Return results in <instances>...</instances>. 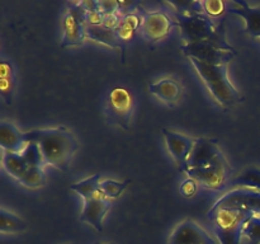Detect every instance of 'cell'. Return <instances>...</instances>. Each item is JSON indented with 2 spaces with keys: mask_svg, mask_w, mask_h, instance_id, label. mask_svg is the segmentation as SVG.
Here are the masks:
<instances>
[{
  "mask_svg": "<svg viewBox=\"0 0 260 244\" xmlns=\"http://www.w3.org/2000/svg\"><path fill=\"white\" fill-rule=\"evenodd\" d=\"M25 141L37 142L45 159V164H50L60 170H68L76 150L78 140L73 132L63 126L53 129L33 130L24 132Z\"/></svg>",
  "mask_w": 260,
  "mask_h": 244,
  "instance_id": "6da1fadb",
  "label": "cell"
},
{
  "mask_svg": "<svg viewBox=\"0 0 260 244\" xmlns=\"http://www.w3.org/2000/svg\"><path fill=\"white\" fill-rule=\"evenodd\" d=\"M189 60L210 93L221 106L230 108L243 102V96L229 79L228 65H208L197 58H189Z\"/></svg>",
  "mask_w": 260,
  "mask_h": 244,
  "instance_id": "7a4b0ae2",
  "label": "cell"
},
{
  "mask_svg": "<svg viewBox=\"0 0 260 244\" xmlns=\"http://www.w3.org/2000/svg\"><path fill=\"white\" fill-rule=\"evenodd\" d=\"M254 212L244 208H220L208 212L213 233L220 244H240L244 226Z\"/></svg>",
  "mask_w": 260,
  "mask_h": 244,
  "instance_id": "3957f363",
  "label": "cell"
},
{
  "mask_svg": "<svg viewBox=\"0 0 260 244\" xmlns=\"http://www.w3.org/2000/svg\"><path fill=\"white\" fill-rule=\"evenodd\" d=\"M134 97L123 86H116L107 97L106 121L109 126H118L123 130H129L134 113Z\"/></svg>",
  "mask_w": 260,
  "mask_h": 244,
  "instance_id": "277c9868",
  "label": "cell"
},
{
  "mask_svg": "<svg viewBox=\"0 0 260 244\" xmlns=\"http://www.w3.org/2000/svg\"><path fill=\"white\" fill-rule=\"evenodd\" d=\"M175 23L180 28L182 38L188 43L210 41L217 36L218 27L213 24L212 19L205 13L197 14H180L175 13Z\"/></svg>",
  "mask_w": 260,
  "mask_h": 244,
  "instance_id": "5b68a950",
  "label": "cell"
},
{
  "mask_svg": "<svg viewBox=\"0 0 260 244\" xmlns=\"http://www.w3.org/2000/svg\"><path fill=\"white\" fill-rule=\"evenodd\" d=\"M86 10L84 9L80 2H69L68 12L62 20V40L61 47H74L81 46L85 41L86 27Z\"/></svg>",
  "mask_w": 260,
  "mask_h": 244,
  "instance_id": "8992f818",
  "label": "cell"
},
{
  "mask_svg": "<svg viewBox=\"0 0 260 244\" xmlns=\"http://www.w3.org/2000/svg\"><path fill=\"white\" fill-rule=\"evenodd\" d=\"M185 57L197 58L202 63L208 65H228L238 52L231 51H223L218 47L212 41H202V42L188 43L180 47Z\"/></svg>",
  "mask_w": 260,
  "mask_h": 244,
  "instance_id": "52a82bcc",
  "label": "cell"
},
{
  "mask_svg": "<svg viewBox=\"0 0 260 244\" xmlns=\"http://www.w3.org/2000/svg\"><path fill=\"white\" fill-rule=\"evenodd\" d=\"M233 169L229 164L228 159L216 163L213 165H208L205 168L197 169H188L187 174L189 178H193L198 183H202L205 187L215 191H223L226 188L229 178H230Z\"/></svg>",
  "mask_w": 260,
  "mask_h": 244,
  "instance_id": "ba28073f",
  "label": "cell"
},
{
  "mask_svg": "<svg viewBox=\"0 0 260 244\" xmlns=\"http://www.w3.org/2000/svg\"><path fill=\"white\" fill-rule=\"evenodd\" d=\"M220 208H244L254 214H260V192L248 188H234L216 201L208 212Z\"/></svg>",
  "mask_w": 260,
  "mask_h": 244,
  "instance_id": "9c48e42d",
  "label": "cell"
},
{
  "mask_svg": "<svg viewBox=\"0 0 260 244\" xmlns=\"http://www.w3.org/2000/svg\"><path fill=\"white\" fill-rule=\"evenodd\" d=\"M217 142L216 139H208V137L196 139L192 151L188 158V169L205 168L226 159Z\"/></svg>",
  "mask_w": 260,
  "mask_h": 244,
  "instance_id": "30bf717a",
  "label": "cell"
},
{
  "mask_svg": "<svg viewBox=\"0 0 260 244\" xmlns=\"http://www.w3.org/2000/svg\"><path fill=\"white\" fill-rule=\"evenodd\" d=\"M142 17L141 23V33L145 40L149 42H157L162 40L170 33L172 28L177 25V23L170 19L169 15L162 10L157 12H145L144 9H140Z\"/></svg>",
  "mask_w": 260,
  "mask_h": 244,
  "instance_id": "8fae6325",
  "label": "cell"
},
{
  "mask_svg": "<svg viewBox=\"0 0 260 244\" xmlns=\"http://www.w3.org/2000/svg\"><path fill=\"white\" fill-rule=\"evenodd\" d=\"M168 244H215V240L202 226L188 218L178 224L169 236Z\"/></svg>",
  "mask_w": 260,
  "mask_h": 244,
  "instance_id": "7c38bea8",
  "label": "cell"
},
{
  "mask_svg": "<svg viewBox=\"0 0 260 244\" xmlns=\"http://www.w3.org/2000/svg\"><path fill=\"white\" fill-rule=\"evenodd\" d=\"M165 142H167L168 151L173 157L178 165V170L180 173L188 172V158L194 145V140L185 135L178 134V132L169 131L168 129H162Z\"/></svg>",
  "mask_w": 260,
  "mask_h": 244,
  "instance_id": "4fadbf2b",
  "label": "cell"
},
{
  "mask_svg": "<svg viewBox=\"0 0 260 244\" xmlns=\"http://www.w3.org/2000/svg\"><path fill=\"white\" fill-rule=\"evenodd\" d=\"M112 207V201L106 197L91 198L84 201L83 212L80 215V221L90 224L96 231H103V220L107 212Z\"/></svg>",
  "mask_w": 260,
  "mask_h": 244,
  "instance_id": "5bb4252c",
  "label": "cell"
},
{
  "mask_svg": "<svg viewBox=\"0 0 260 244\" xmlns=\"http://www.w3.org/2000/svg\"><path fill=\"white\" fill-rule=\"evenodd\" d=\"M228 12L239 15L246 23V32L260 38V7H250L246 2L228 3Z\"/></svg>",
  "mask_w": 260,
  "mask_h": 244,
  "instance_id": "9a60e30c",
  "label": "cell"
},
{
  "mask_svg": "<svg viewBox=\"0 0 260 244\" xmlns=\"http://www.w3.org/2000/svg\"><path fill=\"white\" fill-rule=\"evenodd\" d=\"M0 145L4 151L22 154L27 146L24 132H20L12 122L3 121L0 124Z\"/></svg>",
  "mask_w": 260,
  "mask_h": 244,
  "instance_id": "2e32d148",
  "label": "cell"
},
{
  "mask_svg": "<svg viewBox=\"0 0 260 244\" xmlns=\"http://www.w3.org/2000/svg\"><path fill=\"white\" fill-rule=\"evenodd\" d=\"M149 90L169 107H174L182 97V86L174 79H161L156 83L149 84Z\"/></svg>",
  "mask_w": 260,
  "mask_h": 244,
  "instance_id": "e0dca14e",
  "label": "cell"
},
{
  "mask_svg": "<svg viewBox=\"0 0 260 244\" xmlns=\"http://www.w3.org/2000/svg\"><path fill=\"white\" fill-rule=\"evenodd\" d=\"M85 36L89 40L95 41L98 43H103V45L108 46V47L119 48L122 52L121 60L122 63H124V50H126V46L118 40V37L116 35V30L104 27V25L86 24Z\"/></svg>",
  "mask_w": 260,
  "mask_h": 244,
  "instance_id": "ac0fdd59",
  "label": "cell"
},
{
  "mask_svg": "<svg viewBox=\"0 0 260 244\" xmlns=\"http://www.w3.org/2000/svg\"><path fill=\"white\" fill-rule=\"evenodd\" d=\"M17 74L10 60H3L0 64V96L7 106H12L14 98Z\"/></svg>",
  "mask_w": 260,
  "mask_h": 244,
  "instance_id": "d6986e66",
  "label": "cell"
},
{
  "mask_svg": "<svg viewBox=\"0 0 260 244\" xmlns=\"http://www.w3.org/2000/svg\"><path fill=\"white\" fill-rule=\"evenodd\" d=\"M70 190L75 191L78 195H80L84 198V201L104 197L103 192L101 190V174L99 173L85 178L80 182L74 183V185L70 186Z\"/></svg>",
  "mask_w": 260,
  "mask_h": 244,
  "instance_id": "ffe728a7",
  "label": "cell"
},
{
  "mask_svg": "<svg viewBox=\"0 0 260 244\" xmlns=\"http://www.w3.org/2000/svg\"><path fill=\"white\" fill-rule=\"evenodd\" d=\"M142 23V17L141 15L136 14V13H132V14L123 15L119 22V25L116 28V35L118 37V40L126 46V43H128L129 41H132V38L135 37V33L137 29L141 28Z\"/></svg>",
  "mask_w": 260,
  "mask_h": 244,
  "instance_id": "44dd1931",
  "label": "cell"
},
{
  "mask_svg": "<svg viewBox=\"0 0 260 244\" xmlns=\"http://www.w3.org/2000/svg\"><path fill=\"white\" fill-rule=\"evenodd\" d=\"M3 167L12 177L18 180L22 179L23 175L29 169V165L27 164L22 154L10 151L3 152Z\"/></svg>",
  "mask_w": 260,
  "mask_h": 244,
  "instance_id": "7402d4cb",
  "label": "cell"
},
{
  "mask_svg": "<svg viewBox=\"0 0 260 244\" xmlns=\"http://www.w3.org/2000/svg\"><path fill=\"white\" fill-rule=\"evenodd\" d=\"M230 185L234 188H248L260 192V168H245L231 180Z\"/></svg>",
  "mask_w": 260,
  "mask_h": 244,
  "instance_id": "603a6c76",
  "label": "cell"
},
{
  "mask_svg": "<svg viewBox=\"0 0 260 244\" xmlns=\"http://www.w3.org/2000/svg\"><path fill=\"white\" fill-rule=\"evenodd\" d=\"M25 229H27V223L23 219L5 208H0V231L3 234L22 233Z\"/></svg>",
  "mask_w": 260,
  "mask_h": 244,
  "instance_id": "cb8c5ba5",
  "label": "cell"
},
{
  "mask_svg": "<svg viewBox=\"0 0 260 244\" xmlns=\"http://www.w3.org/2000/svg\"><path fill=\"white\" fill-rule=\"evenodd\" d=\"M131 183V179H126L123 182H118V180L113 179H106L101 182V190L103 192L104 197L108 198V200H114V198H118L119 196L123 193V191L128 187V185Z\"/></svg>",
  "mask_w": 260,
  "mask_h": 244,
  "instance_id": "d4e9b609",
  "label": "cell"
},
{
  "mask_svg": "<svg viewBox=\"0 0 260 244\" xmlns=\"http://www.w3.org/2000/svg\"><path fill=\"white\" fill-rule=\"evenodd\" d=\"M19 182L28 188L42 187L46 183V174L41 167H32L27 170Z\"/></svg>",
  "mask_w": 260,
  "mask_h": 244,
  "instance_id": "484cf974",
  "label": "cell"
},
{
  "mask_svg": "<svg viewBox=\"0 0 260 244\" xmlns=\"http://www.w3.org/2000/svg\"><path fill=\"white\" fill-rule=\"evenodd\" d=\"M23 158L27 162V164L29 165V168L32 167H41L45 164V159H43V155L41 152L40 145L37 142H28L25 149L22 152Z\"/></svg>",
  "mask_w": 260,
  "mask_h": 244,
  "instance_id": "4316f807",
  "label": "cell"
},
{
  "mask_svg": "<svg viewBox=\"0 0 260 244\" xmlns=\"http://www.w3.org/2000/svg\"><path fill=\"white\" fill-rule=\"evenodd\" d=\"M244 236L249 239L250 244H260V214H253L244 226Z\"/></svg>",
  "mask_w": 260,
  "mask_h": 244,
  "instance_id": "83f0119b",
  "label": "cell"
},
{
  "mask_svg": "<svg viewBox=\"0 0 260 244\" xmlns=\"http://www.w3.org/2000/svg\"><path fill=\"white\" fill-rule=\"evenodd\" d=\"M203 13L210 18L220 17L228 10V3L221 0H203Z\"/></svg>",
  "mask_w": 260,
  "mask_h": 244,
  "instance_id": "f1b7e54d",
  "label": "cell"
},
{
  "mask_svg": "<svg viewBox=\"0 0 260 244\" xmlns=\"http://www.w3.org/2000/svg\"><path fill=\"white\" fill-rule=\"evenodd\" d=\"M172 7H174L175 13L180 14H197V13H203L202 2H173L168 3Z\"/></svg>",
  "mask_w": 260,
  "mask_h": 244,
  "instance_id": "f546056e",
  "label": "cell"
},
{
  "mask_svg": "<svg viewBox=\"0 0 260 244\" xmlns=\"http://www.w3.org/2000/svg\"><path fill=\"white\" fill-rule=\"evenodd\" d=\"M98 10L103 15L119 14V2H113V0H102V2H98Z\"/></svg>",
  "mask_w": 260,
  "mask_h": 244,
  "instance_id": "4dcf8cb0",
  "label": "cell"
},
{
  "mask_svg": "<svg viewBox=\"0 0 260 244\" xmlns=\"http://www.w3.org/2000/svg\"><path fill=\"white\" fill-rule=\"evenodd\" d=\"M197 180H194L193 178H188L187 180L182 183L180 186V193L184 197H193L197 192Z\"/></svg>",
  "mask_w": 260,
  "mask_h": 244,
  "instance_id": "1f68e13d",
  "label": "cell"
},
{
  "mask_svg": "<svg viewBox=\"0 0 260 244\" xmlns=\"http://www.w3.org/2000/svg\"><path fill=\"white\" fill-rule=\"evenodd\" d=\"M140 3L137 2H119V14L123 15L132 14L139 8Z\"/></svg>",
  "mask_w": 260,
  "mask_h": 244,
  "instance_id": "d6a6232c",
  "label": "cell"
},
{
  "mask_svg": "<svg viewBox=\"0 0 260 244\" xmlns=\"http://www.w3.org/2000/svg\"><path fill=\"white\" fill-rule=\"evenodd\" d=\"M95 244H113V243H99L98 241V243H95Z\"/></svg>",
  "mask_w": 260,
  "mask_h": 244,
  "instance_id": "836d02e7",
  "label": "cell"
}]
</instances>
